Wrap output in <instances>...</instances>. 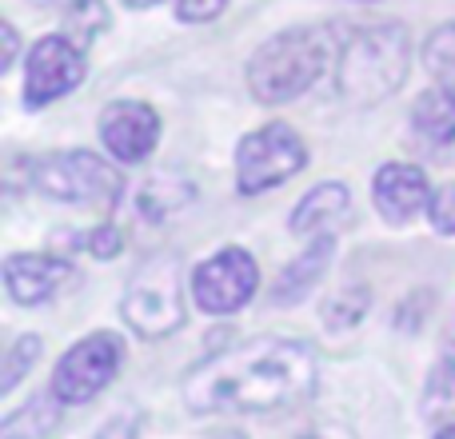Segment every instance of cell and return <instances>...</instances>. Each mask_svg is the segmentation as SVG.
Wrapping results in <instances>:
<instances>
[{
  "label": "cell",
  "instance_id": "cell-1",
  "mask_svg": "<svg viewBox=\"0 0 455 439\" xmlns=\"http://www.w3.org/2000/svg\"><path fill=\"white\" fill-rule=\"evenodd\" d=\"M315 352L304 339L259 336L200 360L184 376V403L196 416H275L315 392Z\"/></svg>",
  "mask_w": 455,
  "mask_h": 439
},
{
  "label": "cell",
  "instance_id": "cell-2",
  "mask_svg": "<svg viewBox=\"0 0 455 439\" xmlns=\"http://www.w3.org/2000/svg\"><path fill=\"white\" fill-rule=\"evenodd\" d=\"M411 72V40L400 24H363L336 52V88L352 104H379Z\"/></svg>",
  "mask_w": 455,
  "mask_h": 439
},
{
  "label": "cell",
  "instance_id": "cell-3",
  "mask_svg": "<svg viewBox=\"0 0 455 439\" xmlns=\"http://www.w3.org/2000/svg\"><path fill=\"white\" fill-rule=\"evenodd\" d=\"M331 36L323 28H283L248 60V88L259 104H288L328 72Z\"/></svg>",
  "mask_w": 455,
  "mask_h": 439
},
{
  "label": "cell",
  "instance_id": "cell-4",
  "mask_svg": "<svg viewBox=\"0 0 455 439\" xmlns=\"http://www.w3.org/2000/svg\"><path fill=\"white\" fill-rule=\"evenodd\" d=\"M28 184L48 200L84 208H112L124 196V180L116 168L84 148L48 152V156L28 160Z\"/></svg>",
  "mask_w": 455,
  "mask_h": 439
},
{
  "label": "cell",
  "instance_id": "cell-5",
  "mask_svg": "<svg viewBox=\"0 0 455 439\" xmlns=\"http://www.w3.org/2000/svg\"><path fill=\"white\" fill-rule=\"evenodd\" d=\"M128 328L144 339H164L184 323V264L176 256H152L132 272L120 299Z\"/></svg>",
  "mask_w": 455,
  "mask_h": 439
},
{
  "label": "cell",
  "instance_id": "cell-6",
  "mask_svg": "<svg viewBox=\"0 0 455 439\" xmlns=\"http://www.w3.org/2000/svg\"><path fill=\"white\" fill-rule=\"evenodd\" d=\"M304 164H307L304 136L288 124H264L243 136L240 148H235V188L243 196H259V192H272L275 184L304 172Z\"/></svg>",
  "mask_w": 455,
  "mask_h": 439
},
{
  "label": "cell",
  "instance_id": "cell-7",
  "mask_svg": "<svg viewBox=\"0 0 455 439\" xmlns=\"http://www.w3.org/2000/svg\"><path fill=\"white\" fill-rule=\"evenodd\" d=\"M124 363V344L112 331H92L60 355L52 371V395L60 403H88L116 379Z\"/></svg>",
  "mask_w": 455,
  "mask_h": 439
},
{
  "label": "cell",
  "instance_id": "cell-8",
  "mask_svg": "<svg viewBox=\"0 0 455 439\" xmlns=\"http://www.w3.org/2000/svg\"><path fill=\"white\" fill-rule=\"evenodd\" d=\"M259 267L243 248H220L192 272V299L208 315H232L256 296Z\"/></svg>",
  "mask_w": 455,
  "mask_h": 439
},
{
  "label": "cell",
  "instance_id": "cell-9",
  "mask_svg": "<svg viewBox=\"0 0 455 439\" xmlns=\"http://www.w3.org/2000/svg\"><path fill=\"white\" fill-rule=\"evenodd\" d=\"M84 72H88L84 48H76L68 36L36 40L28 52V68H24V104L28 108H44V104L76 92Z\"/></svg>",
  "mask_w": 455,
  "mask_h": 439
},
{
  "label": "cell",
  "instance_id": "cell-10",
  "mask_svg": "<svg viewBox=\"0 0 455 439\" xmlns=\"http://www.w3.org/2000/svg\"><path fill=\"white\" fill-rule=\"evenodd\" d=\"M100 140L120 164H140L160 144V116L144 100H112L100 112Z\"/></svg>",
  "mask_w": 455,
  "mask_h": 439
},
{
  "label": "cell",
  "instance_id": "cell-11",
  "mask_svg": "<svg viewBox=\"0 0 455 439\" xmlns=\"http://www.w3.org/2000/svg\"><path fill=\"white\" fill-rule=\"evenodd\" d=\"M76 280L72 259L52 251H16L4 259V288L16 304H44Z\"/></svg>",
  "mask_w": 455,
  "mask_h": 439
},
{
  "label": "cell",
  "instance_id": "cell-12",
  "mask_svg": "<svg viewBox=\"0 0 455 439\" xmlns=\"http://www.w3.org/2000/svg\"><path fill=\"white\" fill-rule=\"evenodd\" d=\"M371 200H376L379 216L392 224H408L432 204V184H427L424 168L416 164H384L371 180Z\"/></svg>",
  "mask_w": 455,
  "mask_h": 439
},
{
  "label": "cell",
  "instance_id": "cell-13",
  "mask_svg": "<svg viewBox=\"0 0 455 439\" xmlns=\"http://www.w3.org/2000/svg\"><path fill=\"white\" fill-rule=\"evenodd\" d=\"M347 212H352V196H347V188L339 180H328V184H320V188H312L296 204V212H291V232L320 240V235L336 232V227L347 220Z\"/></svg>",
  "mask_w": 455,
  "mask_h": 439
},
{
  "label": "cell",
  "instance_id": "cell-14",
  "mask_svg": "<svg viewBox=\"0 0 455 439\" xmlns=\"http://www.w3.org/2000/svg\"><path fill=\"white\" fill-rule=\"evenodd\" d=\"M331 235H320V240H312V248L304 251V256H296L288 267L280 272V283H275V304H296V299H304L307 291L320 283V275L328 272L331 264Z\"/></svg>",
  "mask_w": 455,
  "mask_h": 439
},
{
  "label": "cell",
  "instance_id": "cell-15",
  "mask_svg": "<svg viewBox=\"0 0 455 439\" xmlns=\"http://www.w3.org/2000/svg\"><path fill=\"white\" fill-rule=\"evenodd\" d=\"M411 124L424 140L432 144H451L455 140V88L432 84L427 92H419V100L411 104Z\"/></svg>",
  "mask_w": 455,
  "mask_h": 439
},
{
  "label": "cell",
  "instance_id": "cell-16",
  "mask_svg": "<svg viewBox=\"0 0 455 439\" xmlns=\"http://www.w3.org/2000/svg\"><path fill=\"white\" fill-rule=\"evenodd\" d=\"M192 200H196V184L176 172H160L140 184V192H136V212L144 220H168L172 212L188 208Z\"/></svg>",
  "mask_w": 455,
  "mask_h": 439
},
{
  "label": "cell",
  "instance_id": "cell-17",
  "mask_svg": "<svg viewBox=\"0 0 455 439\" xmlns=\"http://www.w3.org/2000/svg\"><path fill=\"white\" fill-rule=\"evenodd\" d=\"M104 28H108L104 0H64V36L76 48H88Z\"/></svg>",
  "mask_w": 455,
  "mask_h": 439
},
{
  "label": "cell",
  "instance_id": "cell-18",
  "mask_svg": "<svg viewBox=\"0 0 455 439\" xmlns=\"http://www.w3.org/2000/svg\"><path fill=\"white\" fill-rule=\"evenodd\" d=\"M56 403H60L56 395H52V400H32L28 408L12 411V416L4 419L0 435H4V439H44L56 427V419H60Z\"/></svg>",
  "mask_w": 455,
  "mask_h": 439
},
{
  "label": "cell",
  "instance_id": "cell-19",
  "mask_svg": "<svg viewBox=\"0 0 455 439\" xmlns=\"http://www.w3.org/2000/svg\"><path fill=\"white\" fill-rule=\"evenodd\" d=\"M424 68L435 84L455 88V24H443L424 40Z\"/></svg>",
  "mask_w": 455,
  "mask_h": 439
},
{
  "label": "cell",
  "instance_id": "cell-20",
  "mask_svg": "<svg viewBox=\"0 0 455 439\" xmlns=\"http://www.w3.org/2000/svg\"><path fill=\"white\" fill-rule=\"evenodd\" d=\"M368 312V288H339L336 296L323 304V320L328 328H352Z\"/></svg>",
  "mask_w": 455,
  "mask_h": 439
},
{
  "label": "cell",
  "instance_id": "cell-21",
  "mask_svg": "<svg viewBox=\"0 0 455 439\" xmlns=\"http://www.w3.org/2000/svg\"><path fill=\"white\" fill-rule=\"evenodd\" d=\"M40 360V336H20L12 347H8L4 371H0V392H12L16 384L24 379V371Z\"/></svg>",
  "mask_w": 455,
  "mask_h": 439
},
{
  "label": "cell",
  "instance_id": "cell-22",
  "mask_svg": "<svg viewBox=\"0 0 455 439\" xmlns=\"http://www.w3.org/2000/svg\"><path fill=\"white\" fill-rule=\"evenodd\" d=\"M427 220L440 235H455V184L432 192V204H427Z\"/></svg>",
  "mask_w": 455,
  "mask_h": 439
},
{
  "label": "cell",
  "instance_id": "cell-23",
  "mask_svg": "<svg viewBox=\"0 0 455 439\" xmlns=\"http://www.w3.org/2000/svg\"><path fill=\"white\" fill-rule=\"evenodd\" d=\"M84 248H88V256L112 259V256H120V248H124V235H120V227L100 224V227H92V232L84 235Z\"/></svg>",
  "mask_w": 455,
  "mask_h": 439
},
{
  "label": "cell",
  "instance_id": "cell-24",
  "mask_svg": "<svg viewBox=\"0 0 455 439\" xmlns=\"http://www.w3.org/2000/svg\"><path fill=\"white\" fill-rule=\"evenodd\" d=\"M432 392L455 395V320H451L448 336H443V352H440V368L432 376Z\"/></svg>",
  "mask_w": 455,
  "mask_h": 439
},
{
  "label": "cell",
  "instance_id": "cell-25",
  "mask_svg": "<svg viewBox=\"0 0 455 439\" xmlns=\"http://www.w3.org/2000/svg\"><path fill=\"white\" fill-rule=\"evenodd\" d=\"M228 8V0H176V16L184 24H208Z\"/></svg>",
  "mask_w": 455,
  "mask_h": 439
},
{
  "label": "cell",
  "instance_id": "cell-26",
  "mask_svg": "<svg viewBox=\"0 0 455 439\" xmlns=\"http://www.w3.org/2000/svg\"><path fill=\"white\" fill-rule=\"evenodd\" d=\"M0 32H4V68L16 60V32H12V24H0Z\"/></svg>",
  "mask_w": 455,
  "mask_h": 439
},
{
  "label": "cell",
  "instance_id": "cell-27",
  "mask_svg": "<svg viewBox=\"0 0 455 439\" xmlns=\"http://www.w3.org/2000/svg\"><path fill=\"white\" fill-rule=\"evenodd\" d=\"M128 8H152V4H160V0H124Z\"/></svg>",
  "mask_w": 455,
  "mask_h": 439
},
{
  "label": "cell",
  "instance_id": "cell-28",
  "mask_svg": "<svg viewBox=\"0 0 455 439\" xmlns=\"http://www.w3.org/2000/svg\"><path fill=\"white\" fill-rule=\"evenodd\" d=\"M435 439H455V424H451V427H440V432H435Z\"/></svg>",
  "mask_w": 455,
  "mask_h": 439
},
{
  "label": "cell",
  "instance_id": "cell-29",
  "mask_svg": "<svg viewBox=\"0 0 455 439\" xmlns=\"http://www.w3.org/2000/svg\"><path fill=\"white\" fill-rule=\"evenodd\" d=\"M220 439H243L240 432H228V435H220Z\"/></svg>",
  "mask_w": 455,
  "mask_h": 439
},
{
  "label": "cell",
  "instance_id": "cell-30",
  "mask_svg": "<svg viewBox=\"0 0 455 439\" xmlns=\"http://www.w3.org/2000/svg\"><path fill=\"white\" fill-rule=\"evenodd\" d=\"M40 4H52V0H40Z\"/></svg>",
  "mask_w": 455,
  "mask_h": 439
}]
</instances>
